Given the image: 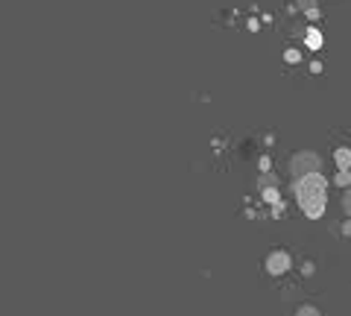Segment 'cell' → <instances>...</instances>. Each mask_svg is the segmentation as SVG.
I'll list each match as a JSON object with an SVG mask.
<instances>
[{"label": "cell", "mask_w": 351, "mask_h": 316, "mask_svg": "<svg viewBox=\"0 0 351 316\" xmlns=\"http://www.w3.org/2000/svg\"><path fill=\"white\" fill-rule=\"evenodd\" d=\"M337 184H339V188H348V184H351V173L337 170Z\"/></svg>", "instance_id": "8992f818"}, {"label": "cell", "mask_w": 351, "mask_h": 316, "mask_svg": "<svg viewBox=\"0 0 351 316\" xmlns=\"http://www.w3.org/2000/svg\"><path fill=\"white\" fill-rule=\"evenodd\" d=\"M334 161H337V170L351 173V149H348V147H339V149L334 152Z\"/></svg>", "instance_id": "277c9868"}, {"label": "cell", "mask_w": 351, "mask_h": 316, "mask_svg": "<svg viewBox=\"0 0 351 316\" xmlns=\"http://www.w3.org/2000/svg\"><path fill=\"white\" fill-rule=\"evenodd\" d=\"M293 179H302L307 173H319V158H316V152H299V156L293 158Z\"/></svg>", "instance_id": "7a4b0ae2"}, {"label": "cell", "mask_w": 351, "mask_h": 316, "mask_svg": "<svg viewBox=\"0 0 351 316\" xmlns=\"http://www.w3.org/2000/svg\"><path fill=\"white\" fill-rule=\"evenodd\" d=\"M343 205H346V211H348V217H351V191H346V199H343Z\"/></svg>", "instance_id": "9c48e42d"}, {"label": "cell", "mask_w": 351, "mask_h": 316, "mask_svg": "<svg viewBox=\"0 0 351 316\" xmlns=\"http://www.w3.org/2000/svg\"><path fill=\"white\" fill-rule=\"evenodd\" d=\"M287 269H290V255L284 252V249H276V252L267 258V272L269 276H284Z\"/></svg>", "instance_id": "3957f363"}, {"label": "cell", "mask_w": 351, "mask_h": 316, "mask_svg": "<svg viewBox=\"0 0 351 316\" xmlns=\"http://www.w3.org/2000/svg\"><path fill=\"white\" fill-rule=\"evenodd\" d=\"M293 191H295V202H299V208L307 220H319L328 208V179L322 173H307V176L295 179Z\"/></svg>", "instance_id": "6da1fadb"}, {"label": "cell", "mask_w": 351, "mask_h": 316, "mask_svg": "<svg viewBox=\"0 0 351 316\" xmlns=\"http://www.w3.org/2000/svg\"><path fill=\"white\" fill-rule=\"evenodd\" d=\"M307 47H313V50H319V47H322V36H319L316 29L307 32Z\"/></svg>", "instance_id": "5b68a950"}, {"label": "cell", "mask_w": 351, "mask_h": 316, "mask_svg": "<svg viewBox=\"0 0 351 316\" xmlns=\"http://www.w3.org/2000/svg\"><path fill=\"white\" fill-rule=\"evenodd\" d=\"M263 199H269V202H278V193L272 191V188H267V191H263Z\"/></svg>", "instance_id": "52a82bcc"}, {"label": "cell", "mask_w": 351, "mask_h": 316, "mask_svg": "<svg viewBox=\"0 0 351 316\" xmlns=\"http://www.w3.org/2000/svg\"><path fill=\"white\" fill-rule=\"evenodd\" d=\"M299 316H319V311H313V308H299Z\"/></svg>", "instance_id": "ba28073f"}]
</instances>
